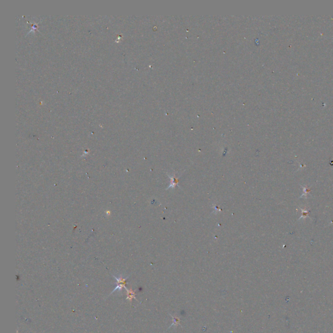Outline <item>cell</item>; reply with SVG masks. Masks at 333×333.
Masks as SVG:
<instances>
[{"label": "cell", "mask_w": 333, "mask_h": 333, "mask_svg": "<svg viewBox=\"0 0 333 333\" xmlns=\"http://www.w3.org/2000/svg\"><path fill=\"white\" fill-rule=\"evenodd\" d=\"M115 278L117 279V283H118V284H117V287L115 288L114 289V290H113V291H112L111 293H113V292H114L115 291H116V290H121L122 288H125V289H126V290L127 288H126V286H125V283H126V280L127 279V278H126V279H123V278H122V277H121V278H119V279L117 278V277H115Z\"/></svg>", "instance_id": "6da1fadb"}, {"label": "cell", "mask_w": 333, "mask_h": 333, "mask_svg": "<svg viewBox=\"0 0 333 333\" xmlns=\"http://www.w3.org/2000/svg\"><path fill=\"white\" fill-rule=\"evenodd\" d=\"M126 290L127 291V298H126L127 300H129V301H131L133 299H136L135 293L132 290H131V289L130 290H128V289H126Z\"/></svg>", "instance_id": "7a4b0ae2"}, {"label": "cell", "mask_w": 333, "mask_h": 333, "mask_svg": "<svg viewBox=\"0 0 333 333\" xmlns=\"http://www.w3.org/2000/svg\"><path fill=\"white\" fill-rule=\"evenodd\" d=\"M172 324L170 326V327H172V325H175V326H177L180 325V319L178 318H177V317H174V316H172Z\"/></svg>", "instance_id": "3957f363"}]
</instances>
